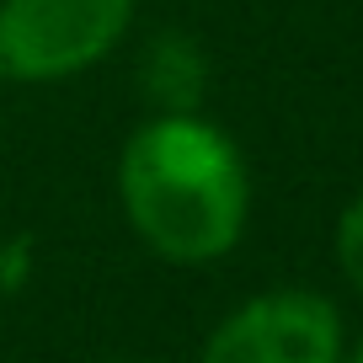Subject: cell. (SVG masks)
<instances>
[{
	"instance_id": "cell-1",
	"label": "cell",
	"mask_w": 363,
	"mask_h": 363,
	"mask_svg": "<svg viewBox=\"0 0 363 363\" xmlns=\"http://www.w3.org/2000/svg\"><path fill=\"white\" fill-rule=\"evenodd\" d=\"M113 198L145 251L171 267H208L251 225V166L235 134L193 107H166L128 128Z\"/></svg>"
},
{
	"instance_id": "cell-2",
	"label": "cell",
	"mask_w": 363,
	"mask_h": 363,
	"mask_svg": "<svg viewBox=\"0 0 363 363\" xmlns=\"http://www.w3.org/2000/svg\"><path fill=\"white\" fill-rule=\"evenodd\" d=\"M139 0H0V80L65 86L123 48Z\"/></svg>"
},
{
	"instance_id": "cell-3",
	"label": "cell",
	"mask_w": 363,
	"mask_h": 363,
	"mask_svg": "<svg viewBox=\"0 0 363 363\" xmlns=\"http://www.w3.org/2000/svg\"><path fill=\"white\" fill-rule=\"evenodd\" d=\"M342 315L315 289L251 294L203 337L198 363H342Z\"/></svg>"
},
{
	"instance_id": "cell-4",
	"label": "cell",
	"mask_w": 363,
	"mask_h": 363,
	"mask_svg": "<svg viewBox=\"0 0 363 363\" xmlns=\"http://www.w3.org/2000/svg\"><path fill=\"white\" fill-rule=\"evenodd\" d=\"M331 246H337V267H342V278H347V289L363 299V193L337 214Z\"/></svg>"
},
{
	"instance_id": "cell-5",
	"label": "cell",
	"mask_w": 363,
	"mask_h": 363,
	"mask_svg": "<svg viewBox=\"0 0 363 363\" xmlns=\"http://www.w3.org/2000/svg\"><path fill=\"white\" fill-rule=\"evenodd\" d=\"M342 363H363V337H358V342H352V347H347V352H342Z\"/></svg>"
},
{
	"instance_id": "cell-6",
	"label": "cell",
	"mask_w": 363,
	"mask_h": 363,
	"mask_svg": "<svg viewBox=\"0 0 363 363\" xmlns=\"http://www.w3.org/2000/svg\"><path fill=\"white\" fill-rule=\"evenodd\" d=\"M96 363H139V358H96Z\"/></svg>"
},
{
	"instance_id": "cell-7",
	"label": "cell",
	"mask_w": 363,
	"mask_h": 363,
	"mask_svg": "<svg viewBox=\"0 0 363 363\" xmlns=\"http://www.w3.org/2000/svg\"><path fill=\"white\" fill-rule=\"evenodd\" d=\"M0 107H6V80H0Z\"/></svg>"
}]
</instances>
